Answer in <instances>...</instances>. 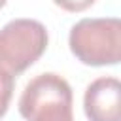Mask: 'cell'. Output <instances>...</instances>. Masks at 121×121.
Returning <instances> with one entry per match:
<instances>
[{"label": "cell", "mask_w": 121, "mask_h": 121, "mask_svg": "<svg viewBox=\"0 0 121 121\" xmlns=\"http://www.w3.org/2000/svg\"><path fill=\"white\" fill-rule=\"evenodd\" d=\"M47 30L34 19H13L0 30V72L11 78L32 66L47 47Z\"/></svg>", "instance_id": "7a4b0ae2"}, {"label": "cell", "mask_w": 121, "mask_h": 121, "mask_svg": "<svg viewBox=\"0 0 121 121\" xmlns=\"http://www.w3.org/2000/svg\"><path fill=\"white\" fill-rule=\"evenodd\" d=\"M6 2H8V0H0V9H2L4 6H6Z\"/></svg>", "instance_id": "52a82bcc"}, {"label": "cell", "mask_w": 121, "mask_h": 121, "mask_svg": "<svg viewBox=\"0 0 121 121\" xmlns=\"http://www.w3.org/2000/svg\"><path fill=\"white\" fill-rule=\"evenodd\" d=\"M68 43L83 64H117L121 59V21L117 17L81 19L72 26Z\"/></svg>", "instance_id": "6da1fadb"}, {"label": "cell", "mask_w": 121, "mask_h": 121, "mask_svg": "<svg viewBox=\"0 0 121 121\" xmlns=\"http://www.w3.org/2000/svg\"><path fill=\"white\" fill-rule=\"evenodd\" d=\"M11 95H13V78L0 72V119L6 115L9 108Z\"/></svg>", "instance_id": "5b68a950"}, {"label": "cell", "mask_w": 121, "mask_h": 121, "mask_svg": "<svg viewBox=\"0 0 121 121\" xmlns=\"http://www.w3.org/2000/svg\"><path fill=\"white\" fill-rule=\"evenodd\" d=\"M83 110L89 121H121V83L104 76L89 83L83 96Z\"/></svg>", "instance_id": "277c9868"}, {"label": "cell", "mask_w": 121, "mask_h": 121, "mask_svg": "<svg viewBox=\"0 0 121 121\" xmlns=\"http://www.w3.org/2000/svg\"><path fill=\"white\" fill-rule=\"evenodd\" d=\"M19 112L26 121H74L68 81L53 72L36 76L19 98Z\"/></svg>", "instance_id": "3957f363"}, {"label": "cell", "mask_w": 121, "mask_h": 121, "mask_svg": "<svg viewBox=\"0 0 121 121\" xmlns=\"http://www.w3.org/2000/svg\"><path fill=\"white\" fill-rule=\"evenodd\" d=\"M59 8H62L64 11H72V13H78V11H83L87 8H91L96 0H53Z\"/></svg>", "instance_id": "8992f818"}]
</instances>
